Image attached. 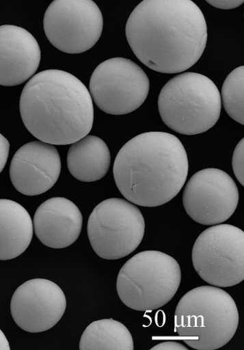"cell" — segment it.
<instances>
[{
    "label": "cell",
    "mask_w": 244,
    "mask_h": 350,
    "mask_svg": "<svg viewBox=\"0 0 244 350\" xmlns=\"http://www.w3.org/2000/svg\"><path fill=\"white\" fill-rule=\"evenodd\" d=\"M128 44L146 66L161 74H180L202 57L207 44L204 15L191 0H144L130 15Z\"/></svg>",
    "instance_id": "1"
},
{
    "label": "cell",
    "mask_w": 244,
    "mask_h": 350,
    "mask_svg": "<svg viewBox=\"0 0 244 350\" xmlns=\"http://www.w3.org/2000/svg\"><path fill=\"white\" fill-rule=\"evenodd\" d=\"M113 170L117 188L128 201L156 207L179 194L187 180L189 161L176 136L148 132L132 138L120 150Z\"/></svg>",
    "instance_id": "2"
},
{
    "label": "cell",
    "mask_w": 244,
    "mask_h": 350,
    "mask_svg": "<svg viewBox=\"0 0 244 350\" xmlns=\"http://www.w3.org/2000/svg\"><path fill=\"white\" fill-rule=\"evenodd\" d=\"M24 126L40 142L71 145L87 135L94 123V106L86 86L58 69L35 75L20 98Z\"/></svg>",
    "instance_id": "3"
},
{
    "label": "cell",
    "mask_w": 244,
    "mask_h": 350,
    "mask_svg": "<svg viewBox=\"0 0 244 350\" xmlns=\"http://www.w3.org/2000/svg\"><path fill=\"white\" fill-rule=\"evenodd\" d=\"M236 303L221 288L204 286L187 293L175 312V331L184 342L198 350L224 347L238 329Z\"/></svg>",
    "instance_id": "4"
},
{
    "label": "cell",
    "mask_w": 244,
    "mask_h": 350,
    "mask_svg": "<svg viewBox=\"0 0 244 350\" xmlns=\"http://www.w3.org/2000/svg\"><path fill=\"white\" fill-rule=\"evenodd\" d=\"M159 111L175 132L194 135L212 129L221 116V93L207 77L186 72L169 80L161 90Z\"/></svg>",
    "instance_id": "5"
},
{
    "label": "cell",
    "mask_w": 244,
    "mask_h": 350,
    "mask_svg": "<svg viewBox=\"0 0 244 350\" xmlns=\"http://www.w3.org/2000/svg\"><path fill=\"white\" fill-rule=\"evenodd\" d=\"M181 278L180 267L173 256L159 251H144L122 267L116 289L128 308L152 312L164 307L175 297Z\"/></svg>",
    "instance_id": "6"
},
{
    "label": "cell",
    "mask_w": 244,
    "mask_h": 350,
    "mask_svg": "<svg viewBox=\"0 0 244 350\" xmlns=\"http://www.w3.org/2000/svg\"><path fill=\"white\" fill-rule=\"evenodd\" d=\"M145 221L139 208L120 198L104 200L93 209L87 235L94 252L102 259L117 260L133 253L141 243Z\"/></svg>",
    "instance_id": "7"
},
{
    "label": "cell",
    "mask_w": 244,
    "mask_h": 350,
    "mask_svg": "<svg viewBox=\"0 0 244 350\" xmlns=\"http://www.w3.org/2000/svg\"><path fill=\"white\" fill-rule=\"evenodd\" d=\"M193 268L204 282L229 288L244 280V232L230 224H217L203 231L193 245Z\"/></svg>",
    "instance_id": "8"
},
{
    "label": "cell",
    "mask_w": 244,
    "mask_h": 350,
    "mask_svg": "<svg viewBox=\"0 0 244 350\" xmlns=\"http://www.w3.org/2000/svg\"><path fill=\"white\" fill-rule=\"evenodd\" d=\"M150 79L133 61L115 57L101 63L90 81L92 101L111 115H125L139 108L148 98Z\"/></svg>",
    "instance_id": "9"
},
{
    "label": "cell",
    "mask_w": 244,
    "mask_h": 350,
    "mask_svg": "<svg viewBox=\"0 0 244 350\" xmlns=\"http://www.w3.org/2000/svg\"><path fill=\"white\" fill-rule=\"evenodd\" d=\"M102 12L92 0H55L45 12L44 33L55 49L67 54H81L101 38Z\"/></svg>",
    "instance_id": "10"
},
{
    "label": "cell",
    "mask_w": 244,
    "mask_h": 350,
    "mask_svg": "<svg viewBox=\"0 0 244 350\" xmlns=\"http://www.w3.org/2000/svg\"><path fill=\"white\" fill-rule=\"evenodd\" d=\"M239 200L237 185L226 172L206 169L193 174L185 187L182 202L187 214L204 226L221 224L235 213Z\"/></svg>",
    "instance_id": "11"
},
{
    "label": "cell",
    "mask_w": 244,
    "mask_h": 350,
    "mask_svg": "<svg viewBox=\"0 0 244 350\" xmlns=\"http://www.w3.org/2000/svg\"><path fill=\"white\" fill-rule=\"evenodd\" d=\"M10 309L19 328L29 333H42L53 328L61 320L66 309V299L55 283L35 278L16 290Z\"/></svg>",
    "instance_id": "12"
},
{
    "label": "cell",
    "mask_w": 244,
    "mask_h": 350,
    "mask_svg": "<svg viewBox=\"0 0 244 350\" xmlns=\"http://www.w3.org/2000/svg\"><path fill=\"white\" fill-rule=\"evenodd\" d=\"M62 170L60 155L51 144L33 142L20 148L14 155L10 176L16 190L36 196L51 190Z\"/></svg>",
    "instance_id": "13"
},
{
    "label": "cell",
    "mask_w": 244,
    "mask_h": 350,
    "mask_svg": "<svg viewBox=\"0 0 244 350\" xmlns=\"http://www.w3.org/2000/svg\"><path fill=\"white\" fill-rule=\"evenodd\" d=\"M41 51L27 29L0 27V85L12 87L29 81L38 71Z\"/></svg>",
    "instance_id": "14"
},
{
    "label": "cell",
    "mask_w": 244,
    "mask_h": 350,
    "mask_svg": "<svg viewBox=\"0 0 244 350\" xmlns=\"http://www.w3.org/2000/svg\"><path fill=\"white\" fill-rule=\"evenodd\" d=\"M83 221V215L74 203L64 198H53L37 208L33 221V230L44 245L63 249L78 240Z\"/></svg>",
    "instance_id": "15"
},
{
    "label": "cell",
    "mask_w": 244,
    "mask_h": 350,
    "mask_svg": "<svg viewBox=\"0 0 244 350\" xmlns=\"http://www.w3.org/2000/svg\"><path fill=\"white\" fill-rule=\"evenodd\" d=\"M33 232L27 210L16 202L0 199V260L15 259L25 252Z\"/></svg>",
    "instance_id": "16"
},
{
    "label": "cell",
    "mask_w": 244,
    "mask_h": 350,
    "mask_svg": "<svg viewBox=\"0 0 244 350\" xmlns=\"http://www.w3.org/2000/svg\"><path fill=\"white\" fill-rule=\"evenodd\" d=\"M111 153L106 143L94 135H86L71 144L67 155L70 174L82 182L103 178L111 166Z\"/></svg>",
    "instance_id": "17"
},
{
    "label": "cell",
    "mask_w": 244,
    "mask_h": 350,
    "mask_svg": "<svg viewBox=\"0 0 244 350\" xmlns=\"http://www.w3.org/2000/svg\"><path fill=\"white\" fill-rule=\"evenodd\" d=\"M81 350H133V336L123 323L113 319L95 321L83 332Z\"/></svg>",
    "instance_id": "18"
},
{
    "label": "cell",
    "mask_w": 244,
    "mask_h": 350,
    "mask_svg": "<svg viewBox=\"0 0 244 350\" xmlns=\"http://www.w3.org/2000/svg\"><path fill=\"white\" fill-rule=\"evenodd\" d=\"M221 102L230 118L244 125V66L236 68L224 81Z\"/></svg>",
    "instance_id": "19"
},
{
    "label": "cell",
    "mask_w": 244,
    "mask_h": 350,
    "mask_svg": "<svg viewBox=\"0 0 244 350\" xmlns=\"http://www.w3.org/2000/svg\"><path fill=\"white\" fill-rule=\"evenodd\" d=\"M244 139L242 138L238 144L233 153L232 168L234 174L238 181L244 185Z\"/></svg>",
    "instance_id": "20"
},
{
    "label": "cell",
    "mask_w": 244,
    "mask_h": 350,
    "mask_svg": "<svg viewBox=\"0 0 244 350\" xmlns=\"http://www.w3.org/2000/svg\"><path fill=\"white\" fill-rule=\"evenodd\" d=\"M10 145L8 139L0 133V173H1L6 166Z\"/></svg>",
    "instance_id": "21"
},
{
    "label": "cell",
    "mask_w": 244,
    "mask_h": 350,
    "mask_svg": "<svg viewBox=\"0 0 244 350\" xmlns=\"http://www.w3.org/2000/svg\"><path fill=\"white\" fill-rule=\"evenodd\" d=\"M207 3L211 6L221 10H232L240 7L244 3L243 0H228V1H223V0H207Z\"/></svg>",
    "instance_id": "22"
},
{
    "label": "cell",
    "mask_w": 244,
    "mask_h": 350,
    "mask_svg": "<svg viewBox=\"0 0 244 350\" xmlns=\"http://www.w3.org/2000/svg\"><path fill=\"white\" fill-rule=\"evenodd\" d=\"M151 350H188V348L176 341H165L157 345Z\"/></svg>",
    "instance_id": "23"
},
{
    "label": "cell",
    "mask_w": 244,
    "mask_h": 350,
    "mask_svg": "<svg viewBox=\"0 0 244 350\" xmlns=\"http://www.w3.org/2000/svg\"><path fill=\"white\" fill-rule=\"evenodd\" d=\"M0 350H10V343L1 329H0Z\"/></svg>",
    "instance_id": "24"
}]
</instances>
